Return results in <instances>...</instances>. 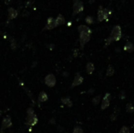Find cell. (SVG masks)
<instances>
[{
	"mask_svg": "<svg viewBox=\"0 0 134 133\" xmlns=\"http://www.w3.org/2000/svg\"><path fill=\"white\" fill-rule=\"evenodd\" d=\"M78 31L79 32V42L81 48H84L85 45L90 40L92 31L89 28L85 25H80L78 28Z\"/></svg>",
	"mask_w": 134,
	"mask_h": 133,
	"instance_id": "cell-1",
	"label": "cell"
},
{
	"mask_svg": "<svg viewBox=\"0 0 134 133\" xmlns=\"http://www.w3.org/2000/svg\"><path fill=\"white\" fill-rule=\"evenodd\" d=\"M122 38V29L120 26L116 25L113 28L109 38L106 41V45H110L114 41H118Z\"/></svg>",
	"mask_w": 134,
	"mask_h": 133,
	"instance_id": "cell-2",
	"label": "cell"
},
{
	"mask_svg": "<svg viewBox=\"0 0 134 133\" xmlns=\"http://www.w3.org/2000/svg\"><path fill=\"white\" fill-rule=\"evenodd\" d=\"M110 10L108 9H104L102 6H99L98 9V12H97V20L98 21L101 22L104 20H108L109 16L110 14Z\"/></svg>",
	"mask_w": 134,
	"mask_h": 133,
	"instance_id": "cell-3",
	"label": "cell"
},
{
	"mask_svg": "<svg viewBox=\"0 0 134 133\" xmlns=\"http://www.w3.org/2000/svg\"><path fill=\"white\" fill-rule=\"evenodd\" d=\"M74 4H73V13L72 15L75 16L79 13H82L84 9V5L83 2L80 0H73Z\"/></svg>",
	"mask_w": 134,
	"mask_h": 133,
	"instance_id": "cell-4",
	"label": "cell"
},
{
	"mask_svg": "<svg viewBox=\"0 0 134 133\" xmlns=\"http://www.w3.org/2000/svg\"><path fill=\"white\" fill-rule=\"evenodd\" d=\"M45 83L49 86V87H53V86L56 85L55 76L52 74H48L45 78Z\"/></svg>",
	"mask_w": 134,
	"mask_h": 133,
	"instance_id": "cell-5",
	"label": "cell"
},
{
	"mask_svg": "<svg viewBox=\"0 0 134 133\" xmlns=\"http://www.w3.org/2000/svg\"><path fill=\"white\" fill-rule=\"evenodd\" d=\"M38 123V118H37L35 114L32 115H28L26 118V125L30 126H34Z\"/></svg>",
	"mask_w": 134,
	"mask_h": 133,
	"instance_id": "cell-6",
	"label": "cell"
},
{
	"mask_svg": "<svg viewBox=\"0 0 134 133\" xmlns=\"http://www.w3.org/2000/svg\"><path fill=\"white\" fill-rule=\"evenodd\" d=\"M111 99L110 93H106V95L104 96V97L103 98L102 104H101V110H105L110 105V101Z\"/></svg>",
	"mask_w": 134,
	"mask_h": 133,
	"instance_id": "cell-7",
	"label": "cell"
},
{
	"mask_svg": "<svg viewBox=\"0 0 134 133\" xmlns=\"http://www.w3.org/2000/svg\"><path fill=\"white\" fill-rule=\"evenodd\" d=\"M83 78L81 76V74L79 73H77L75 76V78L73 80V82H72V85H71V88L75 87V86H78L80 85L83 82Z\"/></svg>",
	"mask_w": 134,
	"mask_h": 133,
	"instance_id": "cell-8",
	"label": "cell"
},
{
	"mask_svg": "<svg viewBox=\"0 0 134 133\" xmlns=\"http://www.w3.org/2000/svg\"><path fill=\"white\" fill-rule=\"evenodd\" d=\"M56 21L55 19L53 17H49L47 20V22H46V24L44 28V30H52L54 28H56Z\"/></svg>",
	"mask_w": 134,
	"mask_h": 133,
	"instance_id": "cell-9",
	"label": "cell"
},
{
	"mask_svg": "<svg viewBox=\"0 0 134 133\" xmlns=\"http://www.w3.org/2000/svg\"><path fill=\"white\" fill-rule=\"evenodd\" d=\"M12 126V121L10 120V118H5L3 119V121L2 122V129H6L8 128H10Z\"/></svg>",
	"mask_w": 134,
	"mask_h": 133,
	"instance_id": "cell-10",
	"label": "cell"
},
{
	"mask_svg": "<svg viewBox=\"0 0 134 133\" xmlns=\"http://www.w3.org/2000/svg\"><path fill=\"white\" fill-rule=\"evenodd\" d=\"M8 15H9V20H13L16 18L18 15L17 10H16L14 8H9L8 9Z\"/></svg>",
	"mask_w": 134,
	"mask_h": 133,
	"instance_id": "cell-11",
	"label": "cell"
},
{
	"mask_svg": "<svg viewBox=\"0 0 134 133\" xmlns=\"http://www.w3.org/2000/svg\"><path fill=\"white\" fill-rule=\"evenodd\" d=\"M55 21H56V27L57 26H61L65 24V19L63 17V16L61 14H59L57 16V17L55 19Z\"/></svg>",
	"mask_w": 134,
	"mask_h": 133,
	"instance_id": "cell-12",
	"label": "cell"
},
{
	"mask_svg": "<svg viewBox=\"0 0 134 133\" xmlns=\"http://www.w3.org/2000/svg\"><path fill=\"white\" fill-rule=\"evenodd\" d=\"M124 50L128 52H132L134 51V45L132 42H127L126 44L124 46Z\"/></svg>",
	"mask_w": 134,
	"mask_h": 133,
	"instance_id": "cell-13",
	"label": "cell"
},
{
	"mask_svg": "<svg viewBox=\"0 0 134 133\" xmlns=\"http://www.w3.org/2000/svg\"><path fill=\"white\" fill-rule=\"evenodd\" d=\"M86 69L87 74H92L93 73V71H94V65H93L92 63H88V64H86Z\"/></svg>",
	"mask_w": 134,
	"mask_h": 133,
	"instance_id": "cell-14",
	"label": "cell"
},
{
	"mask_svg": "<svg viewBox=\"0 0 134 133\" xmlns=\"http://www.w3.org/2000/svg\"><path fill=\"white\" fill-rule=\"evenodd\" d=\"M48 100V96L45 92H41L39 96V102H46Z\"/></svg>",
	"mask_w": 134,
	"mask_h": 133,
	"instance_id": "cell-15",
	"label": "cell"
},
{
	"mask_svg": "<svg viewBox=\"0 0 134 133\" xmlns=\"http://www.w3.org/2000/svg\"><path fill=\"white\" fill-rule=\"evenodd\" d=\"M61 101L63 104H65L68 106V107H71L72 106V102L71 100V99H70L69 97H65V98H62L61 99Z\"/></svg>",
	"mask_w": 134,
	"mask_h": 133,
	"instance_id": "cell-16",
	"label": "cell"
},
{
	"mask_svg": "<svg viewBox=\"0 0 134 133\" xmlns=\"http://www.w3.org/2000/svg\"><path fill=\"white\" fill-rule=\"evenodd\" d=\"M114 73H115V69H114L113 66L109 65L108 67V70H107V73H106L107 76L110 77V76H112L114 74Z\"/></svg>",
	"mask_w": 134,
	"mask_h": 133,
	"instance_id": "cell-17",
	"label": "cell"
},
{
	"mask_svg": "<svg viewBox=\"0 0 134 133\" xmlns=\"http://www.w3.org/2000/svg\"><path fill=\"white\" fill-rule=\"evenodd\" d=\"M126 110L127 112L129 113H131V114H133V113H134V106H133V104L131 103H128L126 105Z\"/></svg>",
	"mask_w": 134,
	"mask_h": 133,
	"instance_id": "cell-18",
	"label": "cell"
},
{
	"mask_svg": "<svg viewBox=\"0 0 134 133\" xmlns=\"http://www.w3.org/2000/svg\"><path fill=\"white\" fill-rule=\"evenodd\" d=\"M85 21L87 23V24H91L93 23V17L91 16H86V19H85Z\"/></svg>",
	"mask_w": 134,
	"mask_h": 133,
	"instance_id": "cell-19",
	"label": "cell"
},
{
	"mask_svg": "<svg viewBox=\"0 0 134 133\" xmlns=\"http://www.w3.org/2000/svg\"><path fill=\"white\" fill-rule=\"evenodd\" d=\"M100 100V96H95V97L93 99V105H97L99 103Z\"/></svg>",
	"mask_w": 134,
	"mask_h": 133,
	"instance_id": "cell-20",
	"label": "cell"
},
{
	"mask_svg": "<svg viewBox=\"0 0 134 133\" xmlns=\"http://www.w3.org/2000/svg\"><path fill=\"white\" fill-rule=\"evenodd\" d=\"M73 133H84V132H83V130L82 128H80L79 126H76V127H75V128H74Z\"/></svg>",
	"mask_w": 134,
	"mask_h": 133,
	"instance_id": "cell-21",
	"label": "cell"
},
{
	"mask_svg": "<svg viewBox=\"0 0 134 133\" xmlns=\"http://www.w3.org/2000/svg\"><path fill=\"white\" fill-rule=\"evenodd\" d=\"M129 132H130L129 128L128 127H126V126H123L121 128V130H120L119 133H129Z\"/></svg>",
	"mask_w": 134,
	"mask_h": 133,
	"instance_id": "cell-22",
	"label": "cell"
},
{
	"mask_svg": "<svg viewBox=\"0 0 134 133\" xmlns=\"http://www.w3.org/2000/svg\"><path fill=\"white\" fill-rule=\"evenodd\" d=\"M16 41L15 40H12L11 41V48L13 49H16Z\"/></svg>",
	"mask_w": 134,
	"mask_h": 133,
	"instance_id": "cell-23",
	"label": "cell"
},
{
	"mask_svg": "<svg viewBox=\"0 0 134 133\" xmlns=\"http://www.w3.org/2000/svg\"><path fill=\"white\" fill-rule=\"evenodd\" d=\"M27 113H28V115H32V114H35V111H34V110H33L32 108H28V111H27Z\"/></svg>",
	"mask_w": 134,
	"mask_h": 133,
	"instance_id": "cell-24",
	"label": "cell"
},
{
	"mask_svg": "<svg viewBox=\"0 0 134 133\" xmlns=\"http://www.w3.org/2000/svg\"><path fill=\"white\" fill-rule=\"evenodd\" d=\"M126 96H125V93H124V92H120V99H125Z\"/></svg>",
	"mask_w": 134,
	"mask_h": 133,
	"instance_id": "cell-25",
	"label": "cell"
},
{
	"mask_svg": "<svg viewBox=\"0 0 134 133\" xmlns=\"http://www.w3.org/2000/svg\"><path fill=\"white\" fill-rule=\"evenodd\" d=\"M32 3H33V2H31V1L27 2V3H26V6H27V7H28V6H32Z\"/></svg>",
	"mask_w": 134,
	"mask_h": 133,
	"instance_id": "cell-26",
	"label": "cell"
},
{
	"mask_svg": "<svg viewBox=\"0 0 134 133\" xmlns=\"http://www.w3.org/2000/svg\"><path fill=\"white\" fill-rule=\"evenodd\" d=\"M11 1H12V0H5V3L6 5H9V3L11 2Z\"/></svg>",
	"mask_w": 134,
	"mask_h": 133,
	"instance_id": "cell-27",
	"label": "cell"
},
{
	"mask_svg": "<svg viewBox=\"0 0 134 133\" xmlns=\"http://www.w3.org/2000/svg\"><path fill=\"white\" fill-rule=\"evenodd\" d=\"M0 133H1V131H0Z\"/></svg>",
	"mask_w": 134,
	"mask_h": 133,
	"instance_id": "cell-28",
	"label": "cell"
}]
</instances>
